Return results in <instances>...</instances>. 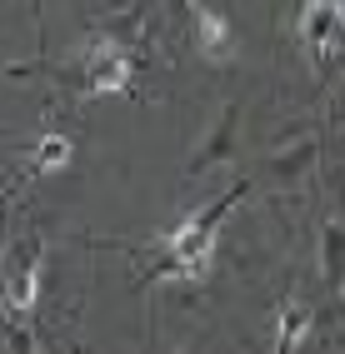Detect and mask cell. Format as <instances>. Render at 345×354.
Wrapping results in <instances>:
<instances>
[{
  "instance_id": "cell-9",
  "label": "cell",
  "mask_w": 345,
  "mask_h": 354,
  "mask_svg": "<svg viewBox=\"0 0 345 354\" xmlns=\"http://www.w3.org/2000/svg\"><path fill=\"white\" fill-rule=\"evenodd\" d=\"M310 155H315V140H306V145H295L281 165H275V170H281V175H295V170H306V165H310Z\"/></svg>"
},
{
  "instance_id": "cell-4",
  "label": "cell",
  "mask_w": 345,
  "mask_h": 354,
  "mask_svg": "<svg viewBox=\"0 0 345 354\" xmlns=\"http://www.w3.org/2000/svg\"><path fill=\"white\" fill-rule=\"evenodd\" d=\"M236 130H240V105H230V110L220 115L215 135H211V140H205V145L195 150V160H191V175H205L211 165H225L230 155H236Z\"/></svg>"
},
{
  "instance_id": "cell-8",
  "label": "cell",
  "mask_w": 345,
  "mask_h": 354,
  "mask_svg": "<svg viewBox=\"0 0 345 354\" xmlns=\"http://www.w3.org/2000/svg\"><path fill=\"white\" fill-rule=\"evenodd\" d=\"M320 270H326V279L335 290L345 285V225L340 220H330L320 230Z\"/></svg>"
},
{
  "instance_id": "cell-10",
  "label": "cell",
  "mask_w": 345,
  "mask_h": 354,
  "mask_svg": "<svg viewBox=\"0 0 345 354\" xmlns=\"http://www.w3.org/2000/svg\"><path fill=\"white\" fill-rule=\"evenodd\" d=\"M10 349L15 354H35V344H30V335H26V324H20V319H10Z\"/></svg>"
},
{
  "instance_id": "cell-6",
  "label": "cell",
  "mask_w": 345,
  "mask_h": 354,
  "mask_svg": "<svg viewBox=\"0 0 345 354\" xmlns=\"http://www.w3.org/2000/svg\"><path fill=\"white\" fill-rule=\"evenodd\" d=\"M310 324H315V315L306 310L301 299H290L285 310H281V319H275V349L270 354H295V344L310 335Z\"/></svg>"
},
{
  "instance_id": "cell-1",
  "label": "cell",
  "mask_w": 345,
  "mask_h": 354,
  "mask_svg": "<svg viewBox=\"0 0 345 354\" xmlns=\"http://www.w3.org/2000/svg\"><path fill=\"white\" fill-rule=\"evenodd\" d=\"M80 75H85L90 95H121V90H130V55L121 50V40L96 35V40L85 45Z\"/></svg>"
},
{
  "instance_id": "cell-7",
  "label": "cell",
  "mask_w": 345,
  "mask_h": 354,
  "mask_svg": "<svg viewBox=\"0 0 345 354\" xmlns=\"http://www.w3.org/2000/svg\"><path fill=\"white\" fill-rule=\"evenodd\" d=\"M76 155L71 145V135H40L35 140V150H30V175H51V170H65Z\"/></svg>"
},
{
  "instance_id": "cell-5",
  "label": "cell",
  "mask_w": 345,
  "mask_h": 354,
  "mask_svg": "<svg viewBox=\"0 0 345 354\" xmlns=\"http://www.w3.org/2000/svg\"><path fill=\"white\" fill-rule=\"evenodd\" d=\"M6 304H10V315H30L35 304H40V254H30L26 265H20L10 274V285H6Z\"/></svg>"
},
{
  "instance_id": "cell-2",
  "label": "cell",
  "mask_w": 345,
  "mask_h": 354,
  "mask_svg": "<svg viewBox=\"0 0 345 354\" xmlns=\"http://www.w3.org/2000/svg\"><path fill=\"white\" fill-rule=\"evenodd\" d=\"M295 35L310 55H326L345 40V0H306L295 10Z\"/></svg>"
},
{
  "instance_id": "cell-3",
  "label": "cell",
  "mask_w": 345,
  "mask_h": 354,
  "mask_svg": "<svg viewBox=\"0 0 345 354\" xmlns=\"http://www.w3.org/2000/svg\"><path fill=\"white\" fill-rule=\"evenodd\" d=\"M191 20H195V45L205 60H230V45H236V35H230V20L205 6V0H191Z\"/></svg>"
},
{
  "instance_id": "cell-11",
  "label": "cell",
  "mask_w": 345,
  "mask_h": 354,
  "mask_svg": "<svg viewBox=\"0 0 345 354\" xmlns=\"http://www.w3.org/2000/svg\"><path fill=\"white\" fill-rule=\"evenodd\" d=\"M340 304H345V285H340Z\"/></svg>"
}]
</instances>
